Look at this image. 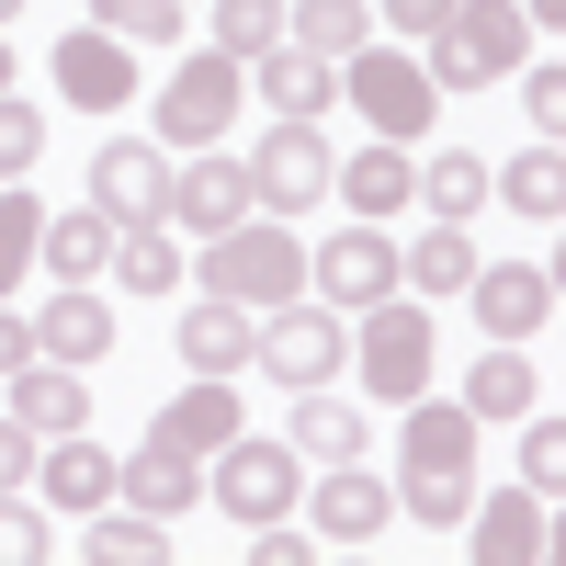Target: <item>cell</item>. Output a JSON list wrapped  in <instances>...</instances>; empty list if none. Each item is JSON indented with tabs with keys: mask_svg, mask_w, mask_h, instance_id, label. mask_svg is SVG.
Instances as JSON below:
<instances>
[{
	"mask_svg": "<svg viewBox=\"0 0 566 566\" xmlns=\"http://www.w3.org/2000/svg\"><path fill=\"white\" fill-rule=\"evenodd\" d=\"M408 205H431L442 227H464L488 205V159L476 148H431V170H408Z\"/></svg>",
	"mask_w": 566,
	"mask_h": 566,
	"instance_id": "cell-30",
	"label": "cell"
},
{
	"mask_svg": "<svg viewBox=\"0 0 566 566\" xmlns=\"http://www.w3.org/2000/svg\"><path fill=\"white\" fill-rule=\"evenodd\" d=\"M464 408H476V419H533V408H544V386H533V352H522V340L476 352V374H464Z\"/></svg>",
	"mask_w": 566,
	"mask_h": 566,
	"instance_id": "cell-28",
	"label": "cell"
},
{
	"mask_svg": "<svg viewBox=\"0 0 566 566\" xmlns=\"http://www.w3.org/2000/svg\"><path fill=\"white\" fill-rule=\"evenodd\" d=\"M12 363H34V317H0V374Z\"/></svg>",
	"mask_w": 566,
	"mask_h": 566,
	"instance_id": "cell-44",
	"label": "cell"
},
{
	"mask_svg": "<svg viewBox=\"0 0 566 566\" xmlns=\"http://www.w3.org/2000/svg\"><path fill=\"white\" fill-rule=\"evenodd\" d=\"M34 488H45V510H103L114 499V453H91L80 431H57V442H34Z\"/></svg>",
	"mask_w": 566,
	"mask_h": 566,
	"instance_id": "cell-23",
	"label": "cell"
},
{
	"mask_svg": "<svg viewBox=\"0 0 566 566\" xmlns=\"http://www.w3.org/2000/svg\"><path fill=\"white\" fill-rule=\"evenodd\" d=\"M0 488H34V431L23 419H0Z\"/></svg>",
	"mask_w": 566,
	"mask_h": 566,
	"instance_id": "cell-42",
	"label": "cell"
},
{
	"mask_svg": "<svg viewBox=\"0 0 566 566\" xmlns=\"http://www.w3.org/2000/svg\"><path fill=\"white\" fill-rule=\"evenodd\" d=\"M45 555H57V533L23 510V488H0V566H45Z\"/></svg>",
	"mask_w": 566,
	"mask_h": 566,
	"instance_id": "cell-38",
	"label": "cell"
},
{
	"mask_svg": "<svg viewBox=\"0 0 566 566\" xmlns=\"http://www.w3.org/2000/svg\"><path fill=\"white\" fill-rule=\"evenodd\" d=\"M91 23L125 45H181V0H91Z\"/></svg>",
	"mask_w": 566,
	"mask_h": 566,
	"instance_id": "cell-35",
	"label": "cell"
},
{
	"mask_svg": "<svg viewBox=\"0 0 566 566\" xmlns=\"http://www.w3.org/2000/svg\"><path fill=\"white\" fill-rule=\"evenodd\" d=\"M488 193H510L533 227H555V216H566V159H555V136H533L510 170H488Z\"/></svg>",
	"mask_w": 566,
	"mask_h": 566,
	"instance_id": "cell-32",
	"label": "cell"
},
{
	"mask_svg": "<svg viewBox=\"0 0 566 566\" xmlns=\"http://www.w3.org/2000/svg\"><path fill=\"white\" fill-rule=\"evenodd\" d=\"M114 499H125V510H148V522H181V510L205 499V453H181V442L148 431V442L114 464Z\"/></svg>",
	"mask_w": 566,
	"mask_h": 566,
	"instance_id": "cell-14",
	"label": "cell"
},
{
	"mask_svg": "<svg viewBox=\"0 0 566 566\" xmlns=\"http://www.w3.org/2000/svg\"><path fill=\"white\" fill-rule=\"evenodd\" d=\"M250 205H261V216H306V205H328V136H317V125L272 114V136L250 148Z\"/></svg>",
	"mask_w": 566,
	"mask_h": 566,
	"instance_id": "cell-10",
	"label": "cell"
},
{
	"mask_svg": "<svg viewBox=\"0 0 566 566\" xmlns=\"http://www.w3.org/2000/svg\"><path fill=\"white\" fill-rule=\"evenodd\" d=\"M283 34H295L306 57H328V69H340L352 45L374 34V0H283Z\"/></svg>",
	"mask_w": 566,
	"mask_h": 566,
	"instance_id": "cell-31",
	"label": "cell"
},
{
	"mask_svg": "<svg viewBox=\"0 0 566 566\" xmlns=\"http://www.w3.org/2000/svg\"><path fill=\"white\" fill-rule=\"evenodd\" d=\"M306 295H317V306H340V317H363L374 295H397V239H386L374 216H352L328 250H306Z\"/></svg>",
	"mask_w": 566,
	"mask_h": 566,
	"instance_id": "cell-9",
	"label": "cell"
},
{
	"mask_svg": "<svg viewBox=\"0 0 566 566\" xmlns=\"http://www.w3.org/2000/svg\"><path fill=\"white\" fill-rule=\"evenodd\" d=\"M408 148H386V136H374V148H352V159H328V193H340L352 216H374V227H386L397 205H408Z\"/></svg>",
	"mask_w": 566,
	"mask_h": 566,
	"instance_id": "cell-20",
	"label": "cell"
},
{
	"mask_svg": "<svg viewBox=\"0 0 566 566\" xmlns=\"http://www.w3.org/2000/svg\"><path fill=\"white\" fill-rule=\"evenodd\" d=\"M45 159V114L23 103V91H0V181H23Z\"/></svg>",
	"mask_w": 566,
	"mask_h": 566,
	"instance_id": "cell-37",
	"label": "cell"
},
{
	"mask_svg": "<svg viewBox=\"0 0 566 566\" xmlns=\"http://www.w3.org/2000/svg\"><path fill=\"white\" fill-rule=\"evenodd\" d=\"M317 533H283V522H250V566H306Z\"/></svg>",
	"mask_w": 566,
	"mask_h": 566,
	"instance_id": "cell-40",
	"label": "cell"
},
{
	"mask_svg": "<svg viewBox=\"0 0 566 566\" xmlns=\"http://www.w3.org/2000/svg\"><path fill=\"white\" fill-rule=\"evenodd\" d=\"M57 91H69L80 114H114L125 91H136V45H125V34H103V23L57 34Z\"/></svg>",
	"mask_w": 566,
	"mask_h": 566,
	"instance_id": "cell-15",
	"label": "cell"
},
{
	"mask_svg": "<svg viewBox=\"0 0 566 566\" xmlns=\"http://www.w3.org/2000/svg\"><path fill=\"white\" fill-rule=\"evenodd\" d=\"M340 91L363 103V125L386 136V148H408V136L431 125V69L397 57V45H352V57H340Z\"/></svg>",
	"mask_w": 566,
	"mask_h": 566,
	"instance_id": "cell-8",
	"label": "cell"
},
{
	"mask_svg": "<svg viewBox=\"0 0 566 566\" xmlns=\"http://www.w3.org/2000/svg\"><path fill=\"white\" fill-rule=\"evenodd\" d=\"M34 261L57 272V283H103V261H114V216H103V205L45 216V227H34Z\"/></svg>",
	"mask_w": 566,
	"mask_h": 566,
	"instance_id": "cell-21",
	"label": "cell"
},
{
	"mask_svg": "<svg viewBox=\"0 0 566 566\" xmlns=\"http://www.w3.org/2000/svg\"><path fill=\"white\" fill-rule=\"evenodd\" d=\"M555 12H566V0H522V23H555Z\"/></svg>",
	"mask_w": 566,
	"mask_h": 566,
	"instance_id": "cell-45",
	"label": "cell"
},
{
	"mask_svg": "<svg viewBox=\"0 0 566 566\" xmlns=\"http://www.w3.org/2000/svg\"><path fill=\"white\" fill-rule=\"evenodd\" d=\"M148 431H159V442H181V453H216L227 431H250V408L227 397V374H193V397H170Z\"/></svg>",
	"mask_w": 566,
	"mask_h": 566,
	"instance_id": "cell-25",
	"label": "cell"
},
{
	"mask_svg": "<svg viewBox=\"0 0 566 566\" xmlns=\"http://www.w3.org/2000/svg\"><path fill=\"white\" fill-rule=\"evenodd\" d=\"M0 91H12V45H0Z\"/></svg>",
	"mask_w": 566,
	"mask_h": 566,
	"instance_id": "cell-47",
	"label": "cell"
},
{
	"mask_svg": "<svg viewBox=\"0 0 566 566\" xmlns=\"http://www.w3.org/2000/svg\"><path fill=\"white\" fill-rule=\"evenodd\" d=\"M216 45H227V57H261V45H283V0H216Z\"/></svg>",
	"mask_w": 566,
	"mask_h": 566,
	"instance_id": "cell-36",
	"label": "cell"
},
{
	"mask_svg": "<svg viewBox=\"0 0 566 566\" xmlns=\"http://www.w3.org/2000/svg\"><path fill=\"white\" fill-rule=\"evenodd\" d=\"M464 522H476V555H488V566H533V555H544V499H533V488L464 499Z\"/></svg>",
	"mask_w": 566,
	"mask_h": 566,
	"instance_id": "cell-24",
	"label": "cell"
},
{
	"mask_svg": "<svg viewBox=\"0 0 566 566\" xmlns=\"http://www.w3.org/2000/svg\"><path fill=\"white\" fill-rule=\"evenodd\" d=\"M352 363H363V386L386 408H408L419 386H431V306H419V295H374L352 317Z\"/></svg>",
	"mask_w": 566,
	"mask_h": 566,
	"instance_id": "cell-4",
	"label": "cell"
},
{
	"mask_svg": "<svg viewBox=\"0 0 566 566\" xmlns=\"http://www.w3.org/2000/svg\"><path fill=\"white\" fill-rule=\"evenodd\" d=\"M12 23H23V0H0V34H12Z\"/></svg>",
	"mask_w": 566,
	"mask_h": 566,
	"instance_id": "cell-46",
	"label": "cell"
},
{
	"mask_svg": "<svg viewBox=\"0 0 566 566\" xmlns=\"http://www.w3.org/2000/svg\"><path fill=\"white\" fill-rule=\"evenodd\" d=\"M34 227H45V205L23 193V181H0V295L34 272Z\"/></svg>",
	"mask_w": 566,
	"mask_h": 566,
	"instance_id": "cell-34",
	"label": "cell"
},
{
	"mask_svg": "<svg viewBox=\"0 0 566 566\" xmlns=\"http://www.w3.org/2000/svg\"><path fill=\"white\" fill-rule=\"evenodd\" d=\"M464 283H476V250H464V227H442V216H431V239L397 250V295L442 306V295H464Z\"/></svg>",
	"mask_w": 566,
	"mask_h": 566,
	"instance_id": "cell-27",
	"label": "cell"
},
{
	"mask_svg": "<svg viewBox=\"0 0 566 566\" xmlns=\"http://www.w3.org/2000/svg\"><path fill=\"white\" fill-rule=\"evenodd\" d=\"M170 340H181V363H193V374H239V363H250V306L205 295V306H181Z\"/></svg>",
	"mask_w": 566,
	"mask_h": 566,
	"instance_id": "cell-26",
	"label": "cell"
},
{
	"mask_svg": "<svg viewBox=\"0 0 566 566\" xmlns=\"http://www.w3.org/2000/svg\"><path fill=\"white\" fill-rule=\"evenodd\" d=\"M476 328L488 340H533V328H555V272L544 261H476Z\"/></svg>",
	"mask_w": 566,
	"mask_h": 566,
	"instance_id": "cell-12",
	"label": "cell"
},
{
	"mask_svg": "<svg viewBox=\"0 0 566 566\" xmlns=\"http://www.w3.org/2000/svg\"><path fill=\"white\" fill-rule=\"evenodd\" d=\"M442 12H453V0H386V23H397V34H431Z\"/></svg>",
	"mask_w": 566,
	"mask_h": 566,
	"instance_id": "cell-43",
	"label": "cell"
},
{
	"mask_svg": "<svg viewBox=\"0 0 566 566\" xmlns=\"http://www.w3.org/2000/svg\"><path fill=\"white\" fill-rule=\"evenodd\" d=\"M34 352L45 363H103L114 352V306L91 295V283H57V306L34 317Z\"/></svg>",
	"mask_w": 566,
	"mask_h": 566,
	"instance_id": "cell-19",
	"label": "cell"
},
{
	"mask_svg": "<svg viewBox=\"0 0 566 566\" xmlns=\"http://www.w3.org/2000/svg\"><path fill=\"white\" fill-rule=\"evenodd\" d=\"M283 442H295L306 464H352L363 453V408L328 397V386H295V431H283Z\"/></svg>",
	"mask_w": 566,
	"mask_h": 566,
	"instance_id": "cell-29",
	"label": "cell"
},
{
	"mask_svg": "<svg viewBox=\"0 0 566 566\" xmlns=\"http://www.w3.org/2000/svg\"><path fill=\"white\" fill-rule=\"evenodd\" d=\"M522 34H533L522 0H453V12L419 34V45H431L419 69H431V91H488V80L522 69Z\"/></svg>",
	"mask_w": 566,
	"mask_h": 566,
	"instance_id": "cell-3",
	"label": "cell"
},
{
	"mask_svg": "<svg viewBox=\"0 0 566 566\" xmlns=\"http://www.w3.org/2000/svg\"><path fill=\"white\" fill-rule=\"evenodd\" d=\"M340 352H352V317H340V306H317V295L250 317V363L272 374L283 397H295V386H328V374H340Z\"/></svg>",
	"mask_w": 566,
	"mask_h": 566,
	"instance_id": "cell-6",
	"label": "cell"
},
{
	"mask_svg": "<svg viewBox=\"0 0 566 566\" xmlns=\"http://www.w3.org/2000/svg\"><path fill=\"white\" fill-rule=\"evenodd\" d=\"M91 205H103L114 227H148V216H170V170H159V136H114V148L91 159Z\"/></svg>",
	"mask_w": 566,
	"mask_h": 566,
	"instance_id": "cell-13",
	"label": "cell"
},
{
	"mask_svg": "<svg viewBox=\"0 0 566 566\" xmlns=\"http://www.w3.org/2000/svg\"><path fill=\"white\" fill-rule=\"evenodd\" d=\"M12 419L34 442H57V431H91V386H80V363H12Z\"/></svg>",
	"mask_w": 566,
	"mask_h": 566,
	"instance_id": "cell-18",
	"label": "cell"
},
{
	"mask_svg": "<svg viewBox=\"0 0 566 566\" xmlns=\"http://www.w3.org/2000/svg\"><path fill=\"white\" fill-rule=\"evenodd\" d=\"M295 488H306V453L295 442H250V431H227L216 442V476H205V499L227 510V522H295Z\"/></svg>",
	"mask_w": 566,
	"mask_h": 566,
	"instance_id": "cell-5",
	"label": "cell"
},
{
	"mask_svg": "<svg viewBox=\"0 0 566 566\" xmlns=\"http://www.w3.org/2000/svg\"><path fill=\"white\" fill-rule=\"evenodd\" d=\"M555 476H566V431L533 408V431H522V488H533V499H555Z\"/></svg>",
	"mask_w": 566,
	"mask_h": 566,
	"instance_id": "cell-39",
	"label": "cell"
},
{
	"mask_svg": "<svg viewBox=\"0 0 566 566\" xmlns=\"http://www.w3.org/2000/svg\"><path fill=\"white\" fill-rule=\"evenodd\" d=\"M125 295H181L193 283V261H181V239H170V216H148V227H114V261H103Z\"/></svg>",
	"mask_w": 566,
	"mask_h": 566,
	"instance_id": "cell-22",
	"label": "cell"
},
{
	"mask_svg": "<svg viewBox=\"0 0 566 566\" xmlns=\"http://www.w3.org/2000/svg\"><path fill=\"white\" fill-rule=\"evenodd\" d=\"M250 91H261L272 114H295V125H317L328 103H340V69H328V57H306V45L283 34V45H261V57H250Z\"/></svg>",
	"mask_w": 566,
	"mask_h": 566,
	"instance_id": "cell-17",
	"label": "cell"
},
{
	"mask_svg": "<svg viewBox=\"0 0 566 566\" xmlns=\"http://www.w3.org/2000/svg\"><path fill=\"white\" fill-rule=\"evenodd\" d=\"M239 57L227 45H205V57H181L170 80H159V148H216L227 125H239Z\"/></svg>",
	"mask_w": 566,
	"mask_h": 566,
	"instance_id": "cell-7",
	"label": "cell"
},
{
	"mask_svg": "<svg viewBox=\"0 0 566 566\" xmlns=\"http://www.w3.org/2000/svg\"><path fill=\"white\" fill-rule=\"evenodd\" d=\"M80 555H103V566H170V533L148 522V510H103V522L80 533Z\"/></svg>",
	"mask_w": 566,
	"mask_h": 566,
	"instance_id": "cell-33",
	"label": "cell"
},
{
	"mask_svg": "<svg viewBox=\"0 0 566 566\" xmlns=\"http://www.w3.org/2000/svg\"><path fill=\"white\" fill-rule=\"evenodd\" d=\"M250 216V159H216L193 148V170H170V227H193V239H216V227Z\"/></svg>",
	"mask_w": 566,
	"mask_h": 566,
	"instance_id": "cell-16",
	"label": "cell"
},
{
	"mask_svg": "<svg viewBox=\"0 0 566 566\" xmlns=\"http://www.w3.org/2000/svg\"><path fill=\"white\" fill-rule=\"evenodd\" d=\"M295 499H306L317 555H352V544H374V533L397 522V488H386V476H363V453H352V464H328V476H317V488H295Z\"/></svg>",
	"mask_w": 566,
	"mask_h": 566,
	"instance_id": "cell-11",
	"label": "cell"
},
{
	"mask_svg": "<svg viewBox=\"0 0 566 566\" xmlns=\"http://www.w3.org/2000/svg\"><path fill=\"white\" fill-rule=\"evenodd\" d=\"M464 499H476V408L419 386L408 419H397V510H419L431 533H453Z\"/></svg>",
	"mask_w": 566,
	"mask_h": 566,
	"instance_id": "cell-1",
	"label": "cell"
},
{
	"mask_svg": "<svg viewBox=\"0 0 566 566\" xmlns=\"http://www.w3.org/2000/svg\"><path fill=\"white\" fill-rule=\"evenodd\" d=\"M193 283L205 295H227V306H250V317H272V306H295L306 295V239L283 216H239V227H216L205 239V261H193Z\"/></svg>",
	"mask_w": 566,
	"mask_h": 566,
	"instance_id": "cell-2",
	"label": "cell"
},
{
	"mask_svg": "<svg viewBox=\"0 0 566 566\" xmlns=\"http://www.w3.org/2000/svg\"><path fill=\"white\" fill-rule=\"evenodd\" d=\"M510 80H522V91H533V125L555 136V125H566V69H510Z\"/></svg>",
	"mask_w": 566,
	"mask_h": 566,
	"instance_id": "cell-41",
	"label": "cell"
}]
</instances>
